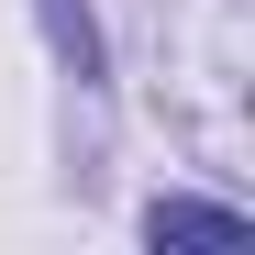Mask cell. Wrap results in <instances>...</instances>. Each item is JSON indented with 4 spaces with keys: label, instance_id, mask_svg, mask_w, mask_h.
I'll use <instances>...</instances> for the list:
<instances>
[{
    "label": "cell",
    "instance_id": "cell-1",
    "mask_svg": "<svg viewBox=\"0 0 255 255\" xmlns=\"http://www.w3.org/2000/svg\"><path fill=\"white\" fill-rule=\"evenodd\" d=\"M144 233H155V244H244L255 222H244V211H222V200H155Z\"/></svg>",
    "mask_w": 255,
    "mask_h": 255
}]
</instances>
